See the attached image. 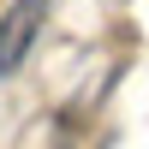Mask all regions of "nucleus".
Segmentation results:
<instances>
[{
  "instance_id": "1",
  "label": "nucleus",
  "mask_w": 149,
  "mask_h": 149,
  "mask_svg": "<svg viewBox=\"0 0 149 149\" xmlns=\"http://www.w3.org/2000/svg\"><path fill=\"white\" fill-rule=\"evenodd\" d=\"M42 24H48V0H6V12H0V90L24 72Z\"/></svg>"
}]
</instances>
